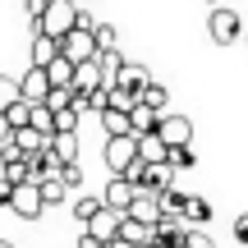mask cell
Instances as JSON below:
<instances>
[{"label": "cell", "mask_w": 248, "mask_h": 248, "mask_svg": "<svg viewBox=\"0 0 248 248\" xmlns=\"http://www.w3.org/2000/svg\"><path fill=\"white\" fill-rule=\"evenodd\" d=\"M193 147H175V152H170V166H175V170H193Z\"/></svg>", "instance_id": "cell-28"}, {"label": "cell", "mask_w": 248, "mask_h": 248, "mask_svg": "<svg viewBox=\"0 0 248 248\" xmlns=\"http://www.w3.org/2000/svg\"><path fill=\"white\" fill-rule=\"evenodd\" d=\"M101 129H106V138H120V133H133V115H129V110H115V106H110L106 115H101Z\"/></svg>", "instance_id": "cell-18"}, {"label": "cell", "mask_w": 248, "mask_h": 248, "mask_svg": "<svg viewBox=\"0 0 248 248\" xmlns=\"http://www.w3.org/2000/svg\"><path fill=\"white\" fill-rule=\"evenodd\" d=\"M244 32H248V28H244V18L234 14V9H225V5H212V14H207V37H212L216 46H234Z\"/></svg>", "instance_id": "cell-3"}, {"label": "cell", "mask_w": 248, "mask_h": 248, "mask_svg": "<svg viewBox=\"0 0 248 248\" xmlns=\"http://www.w3.org/2000/svg\"><path fill=\"white\" fill-rule=\"evenodd\" d=\"M129 216H138V221H147V225H161V216H166L161 193H138V202L129 207Z\"/></svg>", "instance_id": "cell-10"}, {"label": "cell", "mask_w": 248, "mask_h": 248, "mask_svg": "<svg viewBox=\"0 0 248 248\" xmlns=\"http://www.w3.org/2000/svg\"><path fill=\"white\" fill-rule=\"evenodd\" d=\"M110 248H142V244H133V239H124V234H120V239H110Z\"/></svg>", "instance_id": "cell-35"}, {"label": "cell", "mask_w": 248, "mask_h": 248, "mask_svg": "<svg viewBox=\"0 0 248 248\" xmlns=\"http://www.w3.org/2000/svg\"><path fill=\"white\" fill-rule=\"evenodd\" d=\"M97 42H101V51H110V46L120 42V32H115V23H101V28H97Z\"/></svg>", "instance_id": "cell-30"}, {"label": "cell", "mask_w": 248, "mask_h": 248, "mask_svg": "<svg viewBox=\"0 0 248 248\" xmlns=\"http://www.w3.org/2000/svg\"><path fill=\"white\" fill-rule=\"evenodd\" d=\"M78 97V92H74ZM78 115H83V106L74 101V106H64V110H55V129L60 133H78Z\"/></svg>", "instance_id": "cell-24"}, {"label": "cell", "mask_w": 248, "mask_h": 248, "mask_svg": "<svg viewBox=\"0 0 248 248\" xmlns=\"http://www.w3.org/2000/svg\"><path fill=\"white\" fill-rule=\"evenodd\" d=\"M156 133L170 142V147H188V142H193V120H188V115H166Z\"/></svg>", "instance_id": "cell-8"}, {"label": "cell", "mask_w": 248, "mask_h": 248, "mask_svg": "<svg viewBox=\"0 0 248 248\" xmlns=\"http://www.w3.org/2000/svg\"><path fill=\"white\" fill-rule=\"evenodd\" d=\"M74 28H78V5H74V0H51L46 14H42V23H37V32H51V37L64 42Z\"/></svg>", "instance_id": "cell-4"}, {"label": "cell", "mask_w": 248, "mask_h": 248, "mask_svg": "<svg viewBox=\"0 0 248 248\" xmlns=\"http://www.w3.org/2000/svg\"><path fill=\"white\" fill-rule=\"evenodd\" d=\"M60 55H64L60 37H51V32H32V64H51V60H60Z\"/></svg>", "instance_id": "cell-9"}, {"label": "cell", "mask_w": 248, "mask_h": 248, "mask_svg": "<svg viewBox=\"0 0 248 248\" xmlns=\"http://www.w3.org/2000/svg\"><path fill=\"white\" fill-rule=\"evenodd\" d=\"M60 175L69 179V188H78V184H83V166H78V161H69V166H64Z\"/></svg>", "instance_id": "cell-31"}, {"label": "cell", "mask_w": 248, "mask_h": 248, "mask_svg": "<svg viewBox=\"0 0 248 248\" xmlns=\"http://www.w3.org/2000/svg\"><path fill=\"white\" fill-rule=\"evenodd\" d=\"M184 202H188V193H184L179 184L161 193V207H166V216H184Z\"/></svg>", "instance_id": "cell-25"}, {"label": "cell", "mask_w": 248, "mask_h": 248, "mask_svg": "<svg viewBox=\"0 0 248 248\" xmlns=\"http://www.w3.org/2000/svg\"><path fill=\"white\" fill-rule=\"evenodd\" d=\"M244 42H248V32H244Z\"/></svg>", "instance_id": "cell-38"}, {"label": "cell", "mask_w": 248, "mask_h": 248, "mask_svg": "<svg viewBox=\"0 0 248 248\" xmlns=\"http://www.w3.org/2000/svg\"><path fill=\"white\" fill-rule=\"evenodd\" d=\"M0 202L18 216V221H37L46 212V198H42V184L28 179V184H0Z\"/></svg>", "instance_id": "cell-1"}, {"label": "cell", "mask_w": 248, "mask_h": 248, "mask_svg": "<svg viewBox=\"0 0 248 248\" xmlns=\"http://www.w3.org/2000/svg\"><path fill=\"white\" fill-rule=\"evenodd\" d=\"M74 88H78V92H97V88H106L101 60H83V64H78V74H74Z\"/></svg>", "instance_id": "cell-11"}, {"label": "cell", "mask_w": 248, "mask_h": 248, "mask_svg": "<svg viewBox=\"0 0 248 248\" xmlns=\"http://www.w3.org/2000/svg\"><path fill=\"white\" fill-rule=\"evenodd\" d=\"M207 5H221V0H207Z\"/></svg>", "instance_id": "cell-36"}, {"label": "cell", "mask_w": 248, "mask_h": 248, "mask_svg": "<svg viewBox=\"0 0 248 248\" xmlns=\"http://www.w3.org/2000/svg\"><path fill=\"white\" fill-rule=\"evenodd\" d=\"M101 207H106V198H74V216H78L83 225H88L92 216L101 212Z\"/></svg>", "instance_id": "cell-27"}, {"label": "cell", "mask_w": 248, "mask_h": 248, "mask_svg": "<svg viewBox=\"0 0 248 248\" xmlns=\"http://www.w3.org/2000/svg\"><path fill=\"white\" fill-rule=\"evenodd\" d=\"M147 83H152L147 64H142V60H124V69H120V88H133V92H142Z\"/></svg>", "instance_id": "cell-15"}, {"label": "cell", "mask_w": 248, "mask_h": 248, "mask_svg": "<svg viewBox=\"0 0 248 248\" xmlns=\"http://www.w3.org/2000/svg\"><path fill=\"white\" fill-rule=\"evenodd\" d=\"M51 152L69 166V161H78V133H55L51 138Z\"/></svg>", "instance_id": "cell-22"}, {"label": "cell", "mask_w": 248, "mask_h": 248, "mask_svg": "<svg viewBox=\"0 0 248 248\" xmlns=\"http://www.w3.org/2000/svg\"><path fill=\"white\" fill-rule=\"evenodd\" d=\"M97 60H101V74H106V88H120V69H124V55L115 51V46H110V51H101Z\"/></svg>", "instance_id": "cell-21"}, {"label": "cell", "mask_w": 248, "mask_h": 248, "mask_svg": "<svg viewBox=\"0 0 248 248\" xmlns=\"http://www.w3.org/2000/svg\"><path fill=\"white\" fill-rule=\"evenodd\" d=\"M0 248H14V244H0Z\"/></svg>", "instance_id": "cell-37"}, {"label": "cell", "mask_w": 248, "mask_h": 248, "mask_svg": "<svg viewBox=\"0 0 248 248\" xmlns=\"http://www.w3.org/2000/svg\"><path fill=\"white\" fill-rule=\"evenodd\" d=\"M138 193H142V188L133 184L129 175H110V179H106V193H101V198H106V207H115V212H129V207L138 202Z\"/></svg>", "instance_id": "cell-7"}, {"label": "cell", "mask_w": 248, "mask_h": 248, "mask_svg": "<svg viewBox=\"0 0 248 248\" xmlns=\"http://www.w3.org/2000/svg\"><path fill=\"white\" fill-rule=\"evenodd\" d=\"M46 74H51L55 88H74V74H78V60H69V55H60V60L46 64Z\"/></svg>", "instance_id": "cell-16"}, {"label": "cell", "mask_w": 248, "mask_h": 248, "mask_svg": "<svg viewBox=\"0 0 248 248\" xmlns=\"http://www.w3.org/2000/svg\"><path fill=\"white\" fill-rule=\"evenodd\" d=\"M161 120H166V115H161V110H152V106H142V101L133 106V133H138V138H142V133H156Z\"/></svg>", "instance_id": "cell-17"}, {"label": "cell", "mask_w": 248, "mask_h": 248, "mask_svg": "<svg viewBox=\"0 0 248 248\" xmlns=\"http://www.w3.org/2000/svg\"><path fill=\"white\" fill-rule=\"evenodd\" d=\"M138 152H142V161L161 166V161H170V152H175V147H170L161 133H142V138H138Z\"/></svg>", "instance_id": "cell-13"}, {"label": "cell", "mask_w": 248, "mask_h": 248, "mask_svg": "<svg viewBox=\"0 0 248 248\" xmlns=\"http://www.w3.org/2000/svg\"><path fill=\"white\" fill-rule=\"evenodd\" d=\"M37 184H42V198H46V207H60V202H69V179L64 175H46V179H37Z\"/></svg>", "instance_id": "cell-14"}, {"label": "cell", "mask_w": 248, "mask_h": 248, "mask_svg": "<svg viewBox=\"0 0 248 248\" xmlns=\"http://www.w3.org/2000/svg\"><path fill=\"white\" fill-rule=\"evenodd\" d=\"M212 248H216V244H212Z\"/></svg>", "instance_id": "cell-39"}, {"label": "cell", "mask_w": 248, "mask_h": 248, "mask_svg": "<svg viewBox=\"0 0 248 248\" xmlns=\"http://www.w3.org/2000/svg\"><path fill=\"white\" fill-rule=\"evenodd\" d=\"M32 129H42L46 138H55V133H60L55 129V110L51 106H32Z\"/></svg>", "instance_id": "cell-26"}, {"label": "cell", "mask_w": 248, "mask_h": 248, "mask_svg": "<svg viewBox=\"0 0 248 248\" xmlns=\"http://www.w3.org/2000/svg\"><path fill=\"white\" fill-rule=\"evenodd\" d=\"M18 88H23V101L46 106V101H51V92H55V83H51V74H46V64H32V69L18 78Z\"/></svg>", "instance_id": "cell-5"}, {"label": "cell", "mask_w": 248, "mask_h": 248, "mask_svg": "<svg viewBox=\"0 0 248 248\" xmlns=\"http://www.w3.org/2000/svg\"><path fill=\"white\" fill-rule=\"evenodd\" d=\"M138 97H142V106H152V110H161V115H166V106H170V92L161 88V83H147V88H142Z\"/></svg>", "instance_id": "cell-23"}, {"label": "cell", "mask_w": 248, "mask_h": 248, "mask_svg": "<svg viewBox=\"0 0 248 248\" xmlns=\"http://www.w3.org/2000/svg\"><path fill=\"white\" fill-rule=\"evenodd\" d=\"M60 46H64V55H69V60H78V64L101 55V42H97V32H92V28H74Z\"/></svg>", "instance_id": "cell-6"}, {"label": "cell", "mask_w": 248, "mask_h": 248, "mask_svg": "<svg viewBox=\"0 0 248 248\" xmlns=\"http://www.w3.org/2000/svg\"><path fill=\"white\" fill-rule=\"evenodd\" d=\"M0 115H5L9 129H23V124H32V101H9V106H0Z\"/></svg>", "instance_id": "cell-19"}, {"label": "cell", "mask_w": 248, "mask_h": 248, "mask_svg": "<svg viewBox=\"0 0 248 248\" xmlns=\"http://www.w3.org/2000/svg\"><path fill=\"white\" fill-rule=\"evenodd\" d=\"M14 142H18V152H23V156H37V152H46V147H51V138H46L42 129H32V124L14 129Z\"/></svg>", "instance_id": "cell-12"}, {"label": "cell", "mask_w": 248, "mask_h": 248, "mask_svg": "<svg viewBox=\"0 0 248 248\" xmlns=\"http://www.w3.org/2000/svg\"><path fill=\"white\" fill-rule=\"evenodd\" d=\"M78 28H92V32H97L101 23H97V14H92V9H78Z\"/></svg>", "instance_id": "cell-33"}, {"label": "cell", "mask_w": 248, "mask_h": 248, "mask_svg": "<svg viewBox=\"0 0 248 248\" xmlns=\"http://www.w3.org/2000/svg\"><path fill=\"white\" fill-rule=\"evenodd\" d=\"M234 239H239V244H248V212H239V216H234Z\"/></svg>", "instance_id": "cell-32"}, {"label": "cell", "mask_w": 248, "mask_h": 248, "mask_svg": "<svg viewBox=\"0 0 248 248\" xmlns=\"http://www.w3.org/2000/svg\"><path fill=\"white\" fill-rule=\"evenodd\" d=\"M184 244H188V248H212V234H207L202 225H188V234H184Z\"/></svg>", "instance_id": "cell-29"}, {"label": "cell", "mask_w": 248, "mask_h": 248, "mask_svg": "<svg viewBox=\"0 0 248 248\" xmlns=\"http://www.w3.org/2000/svg\"><path fill=\"white\" fill-rule=\"evenodd\" d=\"M78 248H110V244H101L97 234H88V230H83V239H78Z\"/></svg>", "instance_id": "cell-34"}, {"label": "cell", "mask_w": 248, "mask_h": 248, "mask_svg": "<svg viewBox=\"0 0 248 248\" xmlns=\"http://www.w3.org/2000/svg\"><path fill=\"white\" fill-rule=\"evenodd\" d=\"M101 156H106V175H129V170L142 161V152H138V133H120V138H106Z\"/></svg>", "instance_id": "cell-2"}, {"label": "cell", "mask_w": 248, "mask_h": 248, "mask_svg": "<svg viewBox=\"0 0 248 248\" xmlns=\"http://www.w3.org/2000/svg\"><path fill=\"white\" fill-rule=\"evenodd\" d=\"M184 221H188V225H207V221H212V202H207V198H198V193H188Z\"/></svg>", "instance_id": "cell-20"}]
</instances>
